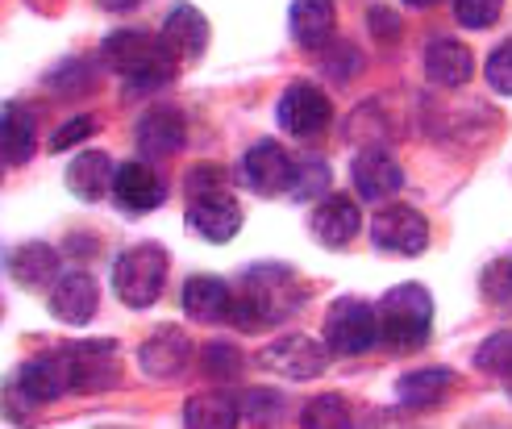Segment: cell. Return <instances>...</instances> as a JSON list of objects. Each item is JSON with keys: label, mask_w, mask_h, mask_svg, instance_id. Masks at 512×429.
I'll use <instances>...</instances> for the list:
<instances>
[{"label": "cell", "mask_w": 512, "mask_h": 429, "mask_svg": "<svg viewBox=\"0 0 512 429\" xmlns=\"http://www.w3.org/2000/svg\"><path fill=\"white\" fill-rule=\"evenodd\" d=\"M100 59L109 71H117L130 92H155L175 80V50L146 30H117L100 46Z\"/></svg>", "instance_id": "cell-1"}, {"label": "cell", "mask_w": 512, "mask_h": 429, "mask_svg": "<svg viewBox=\"0 0 512 429\" xmlns=\"http://www.w3.org/2000/svg\"><path fill=\"white\" fill-rule=\"evenodd\" d=\"M296 305V280L284 267H250L242 275V284L234 288V309L229 321L238 330H259V325L284 321Z\"/></svg>", "instance_id": "cell-2"}, {"label": "cell", "mask_w": 512, "mask_h": 429, "mask_svg": "<svg viewBox=\"0 0 512 429\" xmlns=\"http://www.w3.org/2000/svg\"><path fill=\"white\" fill-rule=\"evenodd\" d=\"M379 342L392 350H421L433 334V296L425 284H396L379 300Z\"/></svg>", "instance_id": "cell-3"}, {"label": "cell", "mask_w": 512, "mask_h": 429, "mask_svg": "<svg viewBox=\"0 0 512 429\" xmlns=\"http://www.w3.org/2000/svg\"><path fill=\"white\" fill-rule=\"evenodd\" d=\"M167 284V250L159 242H142L121 250L113 263V292L121 305L130 309H150L163 296Z\"/></svg>", "instance_id": "cell-4"}, {"label": "cell", "mask_w": 512, "mask_h": 429, "mask_svg": "<svg viewBox=\"0 0 512 429\" xmlns=\"http://www.w3.org/2000/svg\"><path fill=\"white\" fill-rule=\"evenodd\" d=\"M379 342V313L358 296H342L325 313V346L329 355H367Z\"/></svg>", "instance_id": "cell-5"}, {"label": "cell", "mask_w": 512, "mask_h": 429, "mask_svg": "<svg viewBox=\"0 0 512 429\" xmlns=\"http://www.w3.org/2000/svg\"><path fill=\"white\" fill-rule=\"evenodd\" d=\"M329 363V346L309 338V334H284L259 350V367H267L271 375H284V380H317Z\"/></svg>", "instance_id": "cell-6"}, {"label": "cell", "mask_w": 512, "mask_h": 429, "mask_svg": "<svg viewBox=\"0 0 512 429\" xmlns=\"http://www.w3.org/2000/svg\"><path fill=\"white\" fill-rule=\"evenodd\" d=\"M59 355L67 363L71 392H105L117 384V342L109 338L75 342V346H59Z\"/></svg>", "instance_id": "cell-7"}, {"label": "cell", "mask_w": 512, "mask_h": 429, "mask_svg": "<svg viewBox=\"0 0 512 429\" xmlns=\"http://www.w3.org/2000/svg\"><path fill=\"white\" fill-rule=\"evenodd\" d=\"M371 242L383 250V255L396 259H413L429 246V221L413 209V205H392L379 209L371 221Z\"/></svg>", "instance_id": "cell-8"}, {"label": "cell", "mask_w": 512, "mask_h": 429, "mask_svg": "<svg viewBox=\"0 0 512 429\" xmlns=\"http://www.w3.org/2000/svg\"><path fill=\"white\" fill-rule=\"evenodd\" d=\"M275 121L284 125L292 138H317L329 121H334V105H329V96L317 88V84H288L284 96H279L275 105Z\"/></svg>", "instance_id": "cell-9"}, {"label": "cell", "mask_w": 512, "mask_h": 429, "mask_svg": "<svg viewBox=\"0 0 512 429\" xmlns=\"http://www.w3.org/2000/svg\"><path fill=\"white\" fill-rule=\"evenodd\" d=\"M292 155L279 142L263 138V142H254L246 155H242V175H246V184L259 192V196H279V192H288L292 184Z\"/></svg>", "instance_id": "cell-10"}, {"label": "cell", "mask_w": 512, "mask_h": 429, "mask_svg": "<svg viewBox=\"0 0 512 429\" xmlns=\"http://www.w3.org/2000/svg\"><path fill=\"white\" fill-rule=\"evenodd\" d=\"M350 180H354L358 200H367V205H383V200H392L404 188V167L388 155V150H363V155L354 159V167H350Z\"/></svg>", "instance_id": "cell-11"}, {"label": "cell", "mask_w": 512, "mask_h": 429, "mask_svg": "<svg viewBox=\"0 0 512 429\" xmlns=\"http://www.w3.org/2000/svg\"><path fill=\"white\" fill-rule=\"evenodd\" d=\"M63 392H71V380H67V363L59 350H50L42 359H30L13 375V396H21L25 405H50V400H59Z\"/></svg>", "instance_id": "cell-12"}, {"label": "cell", "mask_w": 512, "mask_h": 429, "mask_svg": "<svg viewBox=\"0 0 512 429\" xmlns=\"http://www.w3.org/2000/svg\"><path fill=\"white\" fill-rule=\"evenodd\" d=\"M188 225L204 242H234L242 230V205L229 192H209L192 196L188 205Z\"/></svg>", "instance_id": "cell-13"}, {"label": "cell", "mask_w": 512, "mask_h": 429, "mask_svg": "<svg viewBox=\"0 0 512 429\" xmlns=\"http://www.w3.org/2000/svg\"><path fill=\"white\" fill-rule=\"evenodd\" d=\"M100 309V288L88 271H67L50 284V313L63 325H88Z\"/></svg>", "instance_id": "cell-14"}, {"label": "cell", "mask_w": 512, "mask_h": 429, "mask_svg": "<svg viewBox=\"0 0 512 429\" xmlns=\"http://www.w3.org/2000/svg\"><path fill=\"white\" fill-rule=\"evenodd\" d=\"M188 363H192V338L175 330V325H167V330L138 346V367L150 380H175L179 371H188Z\"/></svg>", "instance_id": "cell-15"}, {"label": "cell", "mask_w": 512, "mask_h": 429, "mask_svg": "<svg viewBox=\"0 0 512 429\" xmlns=\"http://www.w3.org/2000/svg\"><path fill=\"white\" fill-rule=\"evenodd\" d=\"M309 230L321 246H350L358 238V230H363V217H358V205L350 196H325L321 205L313 209L309 217Z\"/></svg>", "instance_id": "cell-16"}, {"label": "cell", "mask_w": 512, "mask_h": 429, "mask_svg": "<svg viewBox=\"0 0 512 429\" xmlns=\"http://www.w3.org/2000/svg\"><path fill=\"white\" fill-rule=\"evenodd\" d=\"M179 305H184V313L200 325H221V321H229V309H234V288L225 280H217V275H192L184 284Z\"/></svg>", "instance_id": "cell-17"}, {"label": "cell", "mask_w": 512, "mask_h": 429, "mask_svg": "<svg viewBox=\"0 0 512 429\" xmlns=\"http://www.w3.org/2000/svg\"><path fill=\"white\" fill-rule=\"evenodd\" d=\"M184 142H188V125H184V113L179 109H150L138 121V150L146 159L179 155Z\"/></svg>", "instance_id": "cell-18"}, {"label": "cell", "mask_w": 512, "mask_h": 429, "mask_svg": "<svg viewBox=\"0 0 512 429\" xmlns=\"http://www.w3.org/2000/svg\"><path fill=\"white\" fill-rule=\"evenodd\" d=\"M113 200L125 213H150L163 205V184L146 163H125L113 171Z\"/></svg>", "instance_id": "cell-19"}, {"label": "cell", "mask_w": 512, "mask_h": 429, "mask_svg": "<svg viewBox=\"0 0 512 429\" xmlns=\"http://www.w3.org/2000/svg\"><path fill=\"white\" fill-rule=\"evenodd\" d=\"M458 388V375L450 367H421V371H408L400 375V384H396V396H400V405L404 409H438L442 400Z\"/></svg>", "instance_id": "cell-20"}, {"label": "cell", "mask_w": 512, "mask_h": 429, "mask_svg": "<svg viewBox=\"0 0 512 429\" xmlns=\"http://www.w3.org/2000/svg\"><path fill=\"white\" fill-rule=\"evenodd\" d=\"M471 71H475V59H471V50L463 42H454V38H433L425 46V75L433 84H442V88H463L471 80Z\"/></svg>", "instance_id": "cell-21"}, {"label": "cell", "mask_w": 512, "mask_h": 429, "mask_svg": "<svg viewBox=\"0 0 512 429\" xmlns=\"http://www.w3.org/2000/svg\"><path fill=\"white\" fill-rule=\"evenodd\" d=\"M163 42L175 50V59H200L209 46V21L196 5H175L163 21Z\"/></svg>", "instance_id": "cell-22"}, {"label": "cell", "mask_w": 512, "mask_h": 429, "mask_svg": "<svg viewBox=\"0 0 512 429\" xmlns=\"http://www.w3.org/2000/svg\"><path fill=\"white\" fill-rule=\"evenodd\" d=\"M9 275L21 288H50L59 280V250L46 242H25L9 255Z\"/></svg>", "instance_id": "cell-23"}, {"label": "cell", "mask_w": 512, "mask_h": 429, "mask_svg": "<svg viewBox=\"0 0 512 429\" xmlns=\"http://www.w3.org/2000/svg\"><path fill=\"white\" fill-rule=\"evenodd\" d=\"M113 171L117 167L105 150H84V155H75L67 167V188L75 200H100L113 188Z\"/></svg>", "instance_id": "cell-24"}, {"label": "cell", "mask_w": 512, "mask_h": 429, "mask_svg": "<svg viewBox=\"0 0 512 429\" xmlns=\"http://www.w3.org/2000/svg\"><path fill=\"white\" fill-rule=\"evenodd\" d=\"M34 155V117L21 105H0V159L21 167Z\"/></svg>", "instance_id": "cell-25"}, {"label": "cell", "mask_w": 512, "mask_h": 429, "mask_svg": "<svg viewBox=\"0 0 512 429\" xmlns=\"http://www.w3.org/2000/svg\"><path fill=\"white\" fill-rule=\"evenodd\" d=\"M242 409L225 392H200L184 405V429H238Z\"/></svg>", "instance_id": "cell-26"}, {"label": "cell", "mask_w": 512, "mask_h": 429, "mask_svg": "<svg viewBox=\"0 0 512 429\" xmlns=\"http://www.w3.org/2000/svg\"><path fill=\"white\" fill-rule=\"evenodd\" d=\"M288 25L300 46H325L334 38V5L329 0H296Z\"/></svg>", "instance_id": "cell-27"}, {"label": "cell", "mask_w": 512, "mask_h": 429, "mask_svg": "<svg viewBox=\"0 0 512 429\" xmlns=\"http://www.w3.org/2000/svg\"><path fill=\"white\" fill-rule=\"evenodd\" d=\"M300 429H354V413L338 392H325L300 409Z\"/></svg>", "instance_id": "cell-28"}, {"label": "cell", "mask_w": 512, "mask_h": 429, "mask_svg": "<svg viewBox=\"0 0 512 429\" xmlns=\"http://www.w3.org/2000/svg\"><path fill=\"white\" fill-rule=\"evenodd\" d=\"M475 367L496 375V380H512V330H500L492 338H483L475 350Z\"/></svg>", "instance_id": "cell-29"}, {"label": "cell", "mask_w": 512, "mask_h": 429, "mask_svg": "<svg viewBox=\"0 0 512 429\" xmlns=\"http://www.w3.org/2000/svg\"><path fill=\"white\" fill-rule=\"evenodd\" d=\"M325 188H329V163H325V159H300V163L292 167V184H288L292 200L325 196Z\"/></svg>", "instance_id": "cell-30"}, {"label": "cell", "mask_w": 512, "mask_h": 429, "mask_svg": "<svg viewBox=\"0 0 512 429\" xmlns=\"http://www.w3.org/2000/svg\"><path fill=\"white\" fill-rule=\"evenodd\" d=\"M200 367L209 380H234V375L242 371V350L229 346V342H209L200 355Z\"/></svg>", "instance_id": "cell-31"}, {"label": "cell", "mask_w": 512, "mask_h": 429, "mask_svg": "<svg viewBox=\"0 0 512 429\" xmlns=\"http://www.w3.org/2000/svg\"><path fill=\"white\" fill-rule=\"evenodd\" d=\"M242 417L246 421H254V425H279V421H284V396H279V392H267V388H259V392H250L246 400H242Z\"/></svg>", "instance_id": "cell-32"}, {"label": "cell", "mask_w": 512, "mask_h": 429, "mask_svg": "<svg viewBox=\"0 0 512 429\" xmlns=\"http://www.w3.org/2000/svg\"><path fill=\"white\" fill-rule=\"evenodd\" d=\"M92 88V67L80 63V59H67L59 71H50V92L59 96H80Z\"/></svg>", "instance_id": "cell-33"}, {"label": "cell", "mask_w": 512, "mask_h": 429, "mask_svg": "<svg viewBox=\"0 0 512 429\" xmlns=\"http://www.w3.org/2000/svg\"><path fill=\"white\" fill-rule=\"evenodd\" d=\"M454 17L467 30H488L500 17V0H454Z\"/></svg>", "instance_id": "cell-34"}, {"label": "cell", "mask_w": 512, "mask_h": 429, "mask_svg": "<svg viewBox=\"0 0 512 429\" xmlns=\"http://www.w3.org/2000/svg\"><path fill=\"white\" fill-rule=\"evenodd\" d=\"M488 88L500 96H512V38L488 55Z\"/></svg>", "instance_id": "cell-35"}, {"label": "cell", "mask_w": 512, "mask_h": 429, "mask_svg": "<svg viewBox=\"0 0 512 429\" xmlns=\"http://www.w3.org/2000/svg\"><path fill=\"white\" fill-rule=\"evenodd\" d=\"M88 134H96V117H75L71 125L55 130V138H50V150H55V155H63V150H71L75 142H84Z\"/></svg>", "instance_id": "cell-36"}, {"label": "cell", "mask_w": 512, "mask_h": 429, "mask_svg": "<svg viewBox=\"0 0 512 429\" xmlns=\"http://www.w3.org/2000/svg\"><path fill=\"white\" fill-rule=\"evenodd\" d=\"M225 188V171L221 167H192L188 171V196H209Z\"/></svg>", "instance_id": "cell-37"}, {"label": "cell", "mask_w": 512, "mask_h": 429, "mask_svg": "<svg viewBox=\"0 0 512 429\" xmlns=\"http://www.w3.org/2000/svg\"><path fill=\"white\" fill-rule=\"evenodd\" d=\"M100 9H113V13H125V9H134L138 0H96Z\"/></svg>", "instance_id": "cell-38"}, {"label": "cell", "mask_w": 512, "mask_h": 429, "mask_svg": "<svg viewBox=\"0 0 512 429\" xmlns=\"http://www.w3.org/2000/svg\"><path fill=\"white\" fill-rule=\"evenodd\" d=\"M404 5H408V9H433L438 0H404Z\"/></svg>", "instance_id": "cell-39"}, {"label": "cell", "mask_w": 512, "mask_h": 429, "mask_svg": "<svg viewBox=\"0 0 512 429\" xmlns=\"http://www.w3.org/2000/svg\"><path fill=\"white\" fill-rule=\"evenodd\" d=\"M508 396H512V380H508Z\"/></svg>", "instance_id": "cell-40"}, {"label": "cell", "mask_w": 512, "mask_h": 429, "mask_svg": "<svg viewBox=\"0 0 512 429\" xmlns=\"http://www.w3.org/2000/svg\"><path fill=\"white\" fill-rule=\"evenodd\" d=\"M0 313H5V305H0Z\"/></svg>", "instance_id": "cell-41"}, {"label": "cell", "mask_w": 512, "mask_h": 429, "mask_svg": "<svg viewBox=\"0 0 512 429\" xmlns=\"http://www.w3.org/2000/svg\"><path fill=\"white\" fill-rule=\"evenodd\" d=\"M508 267H512V263H508Z\"/></svg>", "instance_id": "cell-42"}]
</instances>
